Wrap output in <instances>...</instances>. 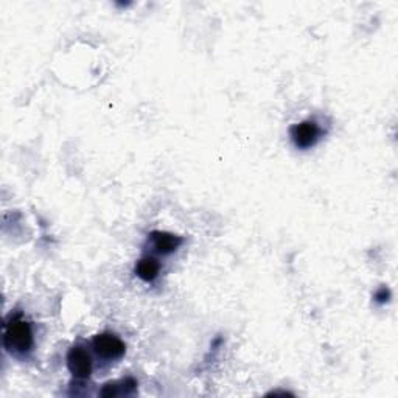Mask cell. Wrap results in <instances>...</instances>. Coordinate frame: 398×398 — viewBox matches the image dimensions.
<instances>
[{"instance_id": "obj_1", "label": "cell", "mask_w": 398, "mask_h": 398, "mask_svg": "<svg viewBox=\"0 0 398 398\" xmlns=\"http://www.w3.org/2000/svg\"><path fill=\"white\" fill-rule=\"evenodd\" d=\"M3 346L15 353H26L33 347V330L22 316H11L5 323Z\"/></svg>"}, {"instance_id": "obj_2", "label": "cell", "mask_w": 398, "mask_h": 398, "mask_svg": "<svg viewBox=\"0 0 398 398\" xmlns=\"http://www.w3.org/2000/svg\"><path fill=\"white\" fill-rule=\"evenodd\" d=\"M95 353L105 360H118L126 352L125 342L112 333H100L92 339Z\"/></svg>"}, {"instance_id": "obj_3", "label": "cell", "mask_w": 398, "mask_h": 398, "mask_svg": "<svg viewBox=\"0 0 398 398\" xmlns=\"http://www.w3.org/2000/svg\"><path fill=\"white\" fill-rule=\"evenodd\" d=\"M289 136L293 139V144L299 148V150H308V148L314 146L321 139V128L313 120H305L302 123L294 125L289 130Z\"/></svg>"}, {"instance_id": "obj_4", "label": "cell", "mask_w": 398, "mask_h": 398, "mask_svg": "<svg viewBox=\"0 0 398 398\" xmlns=\"http://www.w3.org/2000/svg\"><path fill=\"white\" fill-rule=\"evenodd\" d=\"M67 367L70 374L79 380L89 378L92 374V361L89 353L83 347H72L67 353Z\"/></svg>"}, {"instance_id": "obj_5", "label": "cell", "mask_w": 398, "mask_h": 398, "mask_svg": "<svg viewBox=\"0 0 398 398\" xmlns=\"http://www.w3.org/2000/svg\"><path fill=\"white\" fill-rule=\"evenodd\" d=\"M150 238L153 241L154 249L162 255H168L174 252L182 245V238L170 232L154 231L150 234Z\"/></svg>"}, {"instance_id": "obj_6", "label": "cell", "mask_w": 398, "mask_h": 398, "mask_svg": "<svg viewBox=\"0 0 398 398\" xmlns=\"http://www.w3.org/2000/svg\"><path fill=\"white\" fill-rule=\"evenodd\" d=\"M159 271H160V265L154 257H145L137 261L136 274L140 280L148 282V283L156 280Z\"/></svg>"}, {"instance_id": "obj_7", "label": "cell", "mask_w": 398, "mask_h": 398, "mask_svg": "<svg viewBox=\"0 0 398 398\" xmlns=\"http://www.w3.org/2000/svg\"><path fill=\"white\" fill-rule=\"evenodd\" d=\"M137 383L134 378H125L121 381H116V383H107L105 384V388L101 389L100 395L101 397H117V395H123V394H131L136 390Z\"/></svg>"}, {"instance_id": "obj_8", "label": "cell", "mask_w": 398, "mask_h": 398, "mask_svg": "<svg viewBox=\"0 0 398 398\" xmlns=\"http://www.w3.org/2000/svg\"><path fill=\"white\" fill-rule=\"evenodd\" d=\"M389 296H390L389 289H388V288H381L380 291L375 294V299H376V302L384 303V302H388V300H389Z\"/></svg>"}]
</instances>
